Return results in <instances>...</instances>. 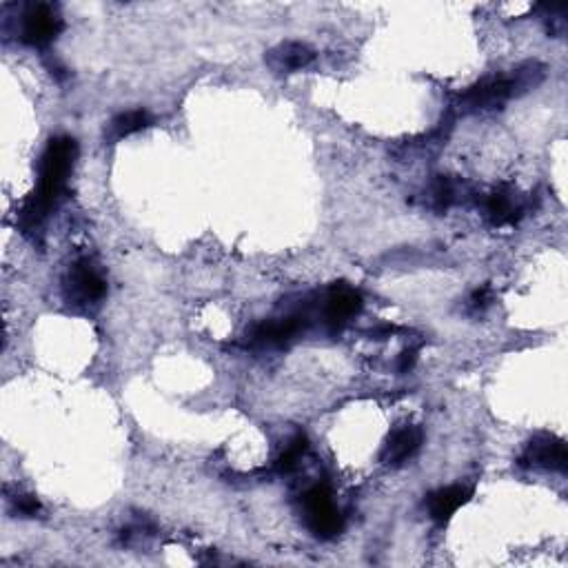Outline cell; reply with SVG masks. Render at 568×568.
<instances>
[{"label":"cell","mask_w":568,"mask_h":568,"mask_svg":"<svg viewBox=\"0 0 568 568\" xmlns=\"http://www.w3.org/2000/svg\"><path fill=\"white\" fill-rule=\"evenodd\" d=\"M78 158V145L74 138L58 136L49 140L43 158H40V174L34 194L27 198L20 211V227L27 233L43 225L49 211L56 207V202L67 187V180L74 171Z\"/></svg>","instance_id":"cell-1"},{"label":"cell","mask_w":568,"mask_h":568,"mask_svg":"<svg viewBox=\"0 0 568 568\" xmlns=\"http://www.w3.org/2000/svg\"><path fill=\"white\" fill-rule=\"evenodd\" d=\"M304 522L318 540H333L344 529V517L333 504V495L327 484H316L302 495Z\"/></svg>","instance_id":"cell-2"},{"label":"cell","mask_w":568,"mask_h":568,"mask_svg":"<svg viewBox=\"0 0 568 568\" xmlns=\"http://www.w3.org/2000/svg\"><path fill=\"white\" fill-rule=\"evenodd\" d=\"M63 291L69 304H74L78 309H87L105 298L107 282L103 273L96 269L94 262L83 258L69 267Z\"/></svg>","instance_id":"cell-3"},{"label":"cell","mask_w":568,"mask_h":568,"mask_svg":"<svg viewBox=\"0 0 568 568\" xmlns=\"http://www.w3.org/2000/svg\"><path fill=\"white\" fill-rule=\"evenodd\" d=\"M60 32H63V18H60L56 7L47 3L29 5L20 18L18 36L29 47H47L54 43Z\"/></svg>","instance_id":"cell-4"},{"label":"cell","mask_w":568,"mask_h":568,"mask_svg":"<svg viewBox=\"0 0 568 568\" xmlns=\"http://www.w3.org/2000/svg\"><path fill=\"white\" fill-rule=\"evenodd\" d=\"M522 466L529 469H544V471H557L564 473L568 466V453L564 440L555 438V435H537L529 444L520 458Z\"/></svg>","instance_id":"cell-5"},{"label":"cell","mask_w":568,"mask_h":568,"mask_svg":"<svg viewBox=\"0 0 568 568\" xmlns=\"http://www.w3.org/2000/svg\"><path fill=\"white\" fill-rule=\"evenodd\" d=\"M307 324H309L307 313L296 311L289 313V316L258 324V327L251 331L249 338L251 344H258V347H284V344L300 336V333L307 329Z\"/></svg>","instance_id":"cell-6"},{"label":"cell","mask_w":568,"mask_h":568,"mask_svg":"<svg viewBox=\"0 0 568 568\" xmlns=\"http://www.w3.org/2000/svg\"><path fill=\"white\" fill-rule=\"evenodd\" d=\"M520 78H493L484 80V83L471 87L462 96V105L469 111H484V109H495L504 105L506 100L515 96L517 87H520Z\"/></svg>","instance_id":"cell-7"},{"label":"cell","mask_w":568,"mask_h":568,"mask_svg":"<svg viewBox=\"0 0 568 568\" xmlns=\"http://www.w3.org/2000/svg\"><path fill=\"white\" fill-rule=\"evenodd\" d=\"M362 309V296L349 284H336L324 298L322 318L327 322V327L333 331L342 329L351 318H355Z\"/></svg>","instance_id":"cell-8"},{"label":"cell","mask_w":568,"mask_h":568,"mask_svg":"<svg viewBox=\"0 0 568 568\" xmlns=\"http://www.w3.org/2000/svg\"><path fill=\"white\" fill-rule=\"evenodd\" d=\"M422 440H424V435H422L420 426H415V424L398 426V429L389 435L387 444H384V449L380 453V462L393 466V469H398V466L407 464L413 455L420 451Z\"/></svg>","instance_id":"cell-9"},{"label":"cell","mask_w":568,"mask_h":568,"mask_svg":"<svg viewBox=\"0 0 568 568\" xmlns=\"http://www.w3.org/2000/svg\"><path fill=\"white\" fill-rule=\"evenodd\" d=\"M313 49L304 43H296V40H289V43H282L278 47H273L271 52L265 56L269 69L273 74H293V71H300L304 67H309L313 63Z\"/></svg>","instance_id":"cell-10"},{"label":"cell","mask_w":568,"mask_h":568,"mask_svg":"<svg viewBox=\"0 0 568 568\" xmlns=\"http://www.w3.org/2000/svg\"><path fill=\"white\" fill-rule=\"evenodd\" d=\"M469 500H471V489H466L462 484H453L431 493L429 500H426V506H429V515L433 520L438 524H444L449 522Z\"/></svg>","instance_id":"cell-11"},{"label":"cell","mask_w":568,"mask_h":568,"mask_svg":"<svg viewBox=\"0 0 568 568\" xmlns=\"http://www.w3.org/2000/svg\"><path fill=\"white\" fill-rule=\"evenodd\" d=\"M522 205L509 189H497L484 200V213L495 227L515 225L522 218Z\"/></svg>","instance_id":"cell-12"},{"label":"cell","mask_w":568,"mask_h":568,"mask_svg":"<svg viewBox=\"0 0 568 568\" xmlns=\"http://www.w3.org/2000/svg\"><path fill=\"white\" fill-rule=\"evenodd\" d=\"M149 125H151V116L147 114L145 109H131V111H125V114H120V116L111 120L107 138L111 142H118V140H123L131 134H138V131L147 129Z\"/></svg>","instance_id":"cell-13"},{"label":"cell","mask_w":568,"mask_h":568,"mask_svg":"<svg viewBox=\"0 0 568 568\" xmlns=\"http://www.w3.org/2000/svg\"><path fill=\"white\" fill-rule=\"evenodd\" d=\"M307 449H309L307 435L298 433L296 438H293V440L289 442L287 449L282 451V455H280L278 462H276V471H278V473H291V471L296 469V466L300 464L302 455L307 453Z\"/></svg>","instance_id":"cell-14"},{"label":"cell","mask_w":568,"mask_h":568,"mask_svg":"<svg viewBox=\"0 0 568 568\" xmlns=\"http://www.w3.org/2000/svg\"><path fill=\"white\" fill-rule=\"evenodd\" d=\"M455 200H458V187H455L453 180L440 176L438 180L433 182V185H431V207L435 211H446Z\"/></svg>","instance_id":"cell-15"},{"label":"cell","mask_w":568,"mask_h":568,"mask_svg":"<svg viewBox=\"0 0 568 568\" xmlns=\"http://www.w3.org/2000/svg\"><path fill=\"white\" fill-rule=\"evenodd\" d=\"M12 511L20 517H36L40 513V502L34 495H16L12 500Z\"/></svg>","instance_id":"cell-16"},{"label":"cell","mask_w":568,"mask_h":568,"mask_svg":"<svg viewBox=\"0 0 568 568\" xmlns=\"http://www.w3.org/2000/svg\"><path fill=\"white\" fill-rule=\"evenodd\" d=\"M489 300H491V291L489 289H478L471 296L469 307H471V311H482L486 304H489Z\"/></svg>","instance_id":"cell-17"},{"label":"cell","mask_w":568,"mask_h":568,"mask_svg":"<svg viewBox=\"0 0 568 568\" xmlns=\"http://www.w3.org/2000/svg\"><path fill=\"white\" fill-rule=\"evenodd\" d=\"M413 362H415V351H404L402 353V360L398 364V369L404 373V371H409L413 367Z\"/></svg>","instance_id":"cell-18"}]
</instances>
